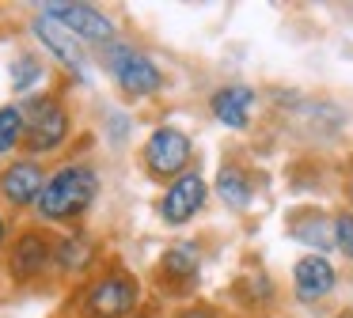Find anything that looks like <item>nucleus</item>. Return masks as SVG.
Here are the masks:
<instances>
[{"mask_svg": "<svg viewBox=\"0 0 353 318\" xmlns=\"http://www.w3.org/2000/svg\"><path fill=\"white\" fill-rule=\"evenodd\" d=\"M23 121H27V148L31 151H54L57 144L69 136V118L54 98H34L23 106Z\"/></svg>", "mask_w": 353, "mask_h": 318, "instance_id": "3", "label": "nucleus"}, {"mask_svg": "<svg viewBox=\"0 0 353 318\" xmlns=\"http://www.w3.org/2000/svg\"><path fill=\"white\" fill-rule=\"evenodd\" d=\"M216 189H221V197L228 204H236V209H243V204L251 201V182H247V174L239 171V167H224L221 178H216Z\"/></svg>", "mask_w": 353, "mask_h": 318, "instance_id": "14", "label": "nucleus"}, {"mask_svg": "<svg viewBox=\"0 0 353 318\" xmlns=\"http://www.w3.org/2000/svg\"><path fill=\"white\" fill-rule=\"evenodd\" d=\"M46 265H50V246L39 235H23V239L16 242V250H12V273H16L19 280H31V277H39Z\"/></svg>", "mask_w": 353, "mask_h": 318, "instance_id": "11", "label": "nucleus"}, {"mask_svg": "<svg viewBox=\"0 0 353 318\" xmlns=\"http://www.w3.org/2000/svg\"><path fill=\"white\" fill-rule=\"evenodd\" d=\"M145 163L152 174H179L190 163V140L179 129H156L145 144Z\"/></svg>", "mask_w": 353, "mask_h": 318, "instance_id": "5", "label": "nucleus"}, {"mask_svg": "<svg viewBox=\"0 0 353 318\" xmlns=\"http://www.w3.org/2000/svg\"><path fill=\"white\" fill-rule=\"evenodd\" d=\"M88 254H92V246H88L84 239H69V242H61V250H57V257H61L65 269H84Z\"/></svg>", "mask_w": 353, "mask_h": 318, "instance_id": "17", "label": "nucleus"}, {"mask_svg": "<svg viewBox=\"0 0 353 318\" xmlns=\"http://www.w3.org/2000/svg\"><path fill=\"white\" fill-rule=\"evenodd\" d=\"M46 19L61 23L69 34H84L92 42H110V34H114L110 19L92 4H46Z\"/></svg>", "mask_w": 353, "mask_h": 318, "instance_id": "6", "label": "nucleus"}, {"mask_svg": "<svg viewBox=\"0 0 353 318\" xmlns=\"http://www.w3.org/2000/svg\"><path fill=\"white\" fill-rule=\"evenodd\" d=\"M46 182H42V171L34 163H12L8 171L0 174V193L8 197L12 204H31L42 197Z\"/></svg>", "mask_w": 353, "mask_h": 318, "instance_id": "9", "label": "nucleus"}, {"mask_svg": "<svg viewBox=\"0 0 353 318\" xmlns=\"http://www.w3.org/2000/svg\"><path fill=\"white\" fill-rule=\"evenodd\" d=\"M34 34L42 38V42L50 45V53H54L57 61H61L65 68H72V72L84 80V72H88V65H84V53H80V45H77V38L69 34V30L61 27V23H54V19H46L42 15L39 23H34Z\"/></svg>", "mask_w": 353, "mask_h": 318, "instance_id": "8", "label": "nucleus"}, {"mask_svg": "<svg viewBox=\"0 0 353 318\" xmlns=\"http://www.w3.org/2000/svg\"><path fill=\"white\" fill-rule=\"evenodd\" d=\"M179 318H213L209 310H186V315H179Z\"/></svg>", "mask_w": 353, "mask_h": 318, "instance_id": "20", "label": "nucleus"}, {"mask_svg": "<svg viewBox=\"0 0 353 318\" xmlns=\"http://www.w3.org/2000/svg\"><path fill=\"white\" fill-rule=\"evenodd\" d=\"M334 242L342 246L345 257H353V212H342L334 220Z\"/></svg>", "mask_w": 353, "mask_h": 318, "instance_id": "18", "label": "nucleus"}, {"mask_svg": "<svg viewBox=\"0 0 353 318\" xmlns=\"http://www.w3.org/2000/svg\"><path fill=\"white\" fill-rule=\"evenodd\" d=\"M201 201H205V182H201V174H183V178L163 193L160 212H163L168 224H186V220L201 209Z\"/></svg>", "mask_w": 353, "mask_h": 318, "instance_id": "7", "label": "nucleus"}, {"mask_svg": "<svg viewBox=\"0 0 353 318\" xmlns=\"http://www.w3.org/2000/svg\"><path fill=\"white\" fill-rule=\"evenodd\" d=\"M254 103V95H251V87H224V91H216L213 95V114L224 121V125H232V129H243L247 125V106Z\"/></svg>", "mask_w": 353, "mask_h": 318, "instance_id": "12", "label": "nucleus"}, {"mask_svg": "<svg viewBox=\"0 0 353 318\" xmlns=\"http://www.w3.org/2000/svg\"><path fill=\"white\" fill-rule=\"evenodd\" d=\"M338 318H350V315H338Z\"/></svg>", "mask_w": 353, "mask_h": 318, "instance_id": "22", "label": "nucleus"}, {"mask_svg": "<svg viewBox=\"0 0 353 318\" xmlns=\"http://www.w3.org/2000/svg\"><path fill=\"white\" fill-rule=\"evenodd\" d=\"M163 273L175 280H190L194 273H198V250L194 246H171L168 254H163Z\"/></svg>", "mask_w": 353, "mask_h": 318, "instance_id": "15", "label": "nucleus"}, {"mask_svg": "<svg viewBox=\"0 0 353 318\" xmlns=\"http://www.w3.org/2000/svg\"><path fill=\"white\" fill-rule=\"evenodd\" d=\"M133 299H137V284L122 273H110L99 284L88 292V315L92 318H122L133 310Z\"/></svg>", "mask_w": 353, "mask_h": 318, "instance_id": "4", "label": "nucleus"}, {"mask_svg": "<svg viewBox=\"0 0 353 318\" xmlns=\"http://www.w3.org/2000/svg\"><path fill=\"white\" fill-rule=\"evenodd\" d=\"M95 189H99V182H95L92 167L69 163L46 182V189H42V197H39V212L46 220H72L92 204Z\"/></svg>", "mask_w": 353, "mask_h": 318, "instance_id": "1", "label": "nucleus"}, {"mask_svg": "<svg viewBox=\"0 0 353 318\" xmlns=\"http://www.w3.org/2000/svg\"><path fill=\"white\" fill-rule=\"evenodd\" d=\"M12 72H16V87H31V83L42 76V68H39L34 57H19L16 65H12Z\"/></svg>", "mask_w": 353, "mask_h": 318, "instance_id": "19", "label": "nucleus"}, {"mask_svg": "<svg viewBox=\"0 0 353 318\" xmlns=\"http://www.w3.org/2000/svg\"><path fill=\"white\" fill-rule=\"evenodd\" d=\"M0 239H4V220H0Z\"/></svg>", "mask_w": 353, "mask_h": 318, "instance_id": "21", "label": "nucleus"}, {"mask_svg": "<svg viewBox=\"0 0 353 318\" xmlns=\"http://www.w3.org/2000/svg\"><path fill=\"white\" fill-rule=\"evenodd\" d=\"M103 61H107V68L114 72V80L122 83L125 95H152V91L163 83L160 68H156L141 50H133V45H122V42L107 45Z\"/></svg>", "mask_w": 353, "mask_h": 318, "instance_id": "2", "label": "nucleus"}, {"mask_svg": "<svg viewBox=\"0 0 353 318\" xmlns=\"http://www.w3.org/2000/svg\"><path fill=\"white\" fill-rule=\"evenodd\" d=\"M27 121H23V106H4L0 110V151H8L12 144L23 136Z\"/></svg>", "mask_w": 353, "mask_h": 318, "instance_id": "16", "label": "nucleus"}, {"mask_svg": "<svg viewBox=\"0 0 353 318\" xmlns=\"http://www.w3.org/2000/svg\"><path fill=\"white\" fill-rule=\"evenodd\" d=\"M292 277H296V295H300L304 303L323 299V295L334 288V269H330V262H327V257H319V254L300 257Z\"/></svg>", "mask_w": 353, "mask_h": 318, "instance_id": "10", "label": "nucleus"}, {"mask_svg": "<svg viewBox=\"0 0 353 318\" xmlns=\"http://www.w3.org/2000/svg\"><path fill=\"white\" fill-rule=\"evenodd\" d=\"M292 239L307 242V246H315V250H327L330 242H334V227L323 216H296L292 220Z\"/></svg>", "mask_w": 353, "mask_h": 318, "instance_id": "13", "label": "nucleus"}]
</instances>
